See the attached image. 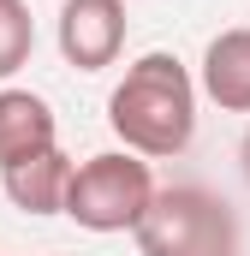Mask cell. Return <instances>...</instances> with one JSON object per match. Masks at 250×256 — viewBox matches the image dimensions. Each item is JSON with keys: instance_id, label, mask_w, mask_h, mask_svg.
<instances>
[{"instance_id": "6da1fadb", "label": "cell", "mask_w": 250, "mask_h": 256, "mask_svg": "<svg viewBox=\"0 0 250 256\" xmlns=\"http://www.w3.org/2000/svg\"><path fill=\"white\" fill-rule=\"evenodd\" d=\"M196 78L185 72V60L173 54H143L125 66V78L108 96V126L131 155L143 161H173L185 155L196 137Z\"/></svg>"}, {"instance_id": "ba28073f", "label": "cell", "mask_w": 250, "mask_h": 256, "mask_svg": "<svg viewBox=\"0 0 250 256\" xmlns=\"http://www.w3.org/2000/svg\"><path fill=\"white\" fill-rule=\"evenodd\" d=\"M30 48H36V18H30V0H0V84L30 66Z\"/></svg>"}, {"instance_id": "5b68a950", "label": "cell", "mask_w": 250, "mask_h": 256, "mask_svg": "<svg viewBox=\"0 0 250 256\" xmlns=\"http://www.w3.org/2000/svg\"><path fill=\"white\" fill-rule=\"evenodd\" d=\"M196 90H202L220 114H250V24L220 30V36L202 48Z\"/></svg>"}, {"instance_id": "7a4b0ae2", "label": "cell", "mask_w": 250, "mask_h": 256, "mask_svg": "<svg viewBox=\"0 0 250 256\" xmlns=\"http://www.w3.org/2000/svg\"><path fill=\"white\" fill-rule=\"evenodd\" d=\"M155 173L143 155L131 149H102L90 161H78L72 191H66V220H78L84 232H137L143 214L155 208Z\"/></svg>"}, {"instance_id": "277c9868", "label": "cell", "mask_w": 250, "mask_h": 256, "mask_svg": "<svg viewBox=\"0 0 250 256\" xmlns=\"http://www.w3.org/2000/svg\"><path fill=\"white\" fill-rule=\"evenodd\" d=\"M54 36H60L66 66L108 72L125 54V0H66Z\"/></svg>"}, {"instance_id": "8992f818", "label": "cell", "mask_w": 250, "mask_h": 256, "mask_svg": "<svg viewBox=\"0 0 250 256\" xmlns=\"http://www.w3.org/2000/svg\"><path fill=\"white\" fill-rule=\"evenodd\" d=\"M54 143H60V120L36 90H0V173Z\"/></svg>"}, {"instance_id": "52a82bcc", "label": "cell", "mask_w": 250, "mask_h": 256, "mask_svg": "<svg viewBox=\"0 0 250 256\" xmlns=\"http://www.w3.org/2000/svg\"><path fill=\"white\" fill-rule=\"evenodd\" d=\"M72 173H78V161L54 143V149L30 155V161H18V167H6L0 185H6V196H12V208H24V214H66Z\"/></svg>"}, {"instance_id": "9c48e42d", "label": "cell", "mask_w": 250, "mask_h": 256, "mask_svg": "<svg viewBox=\"0 0 250 256\" xmlns=\"http://www.w3.org/2000/svg\"><path fill=\"white\" fill-rule=\"evenodd\" d=\"M238 167H244V179H250V131H244V143H238Z\"/></svg>"}, {"instance_id": "3957f363", "label": "cell", "mask_w": 250, "mask_h": 256, "mask_svg": "<svg viewBox=\"0 0 250 256\" xmlns=\"http://www.w3.org/2000/svg\"><path fill=\"white\" fill-rule=\"evenodd\" d=\"M131 238L137 256H238V220L214 191L173 185V191H155V208Z\"/></svg>"}]
</instances>
